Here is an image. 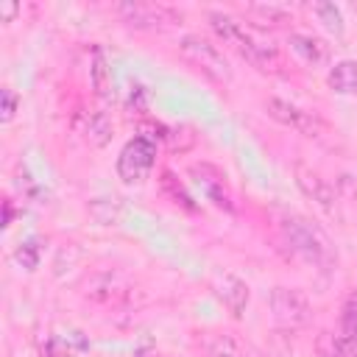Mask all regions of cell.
Segmentation results:
<instances>
[{"label": "cell", "instance_id": "18", "mask_svg": "<svg viewBox=\"0 0 357 357\" xmlns=\"http://www.w3.org/2000/svg\"><path fill=\"white\" fill-rule=\"evenodd\" d=\"M315 14H318V20H321L329 31L343 33V17H340V8H337L335 3H318V6H315Z\"/></svg>", "mask_w": 357, "mask_h": 357}, {"label": "cell", "instance_id": "15", "mask_svg": "<svg viewBox=\"0 0 357 357\" xmlns=\"http://www.w3.org/2000/svg\"><path fill=\"white\" fill-rule=\"evenodd\" d=\"M204 349H206L209 357H245L240 343L231 335H209L204 340Z\"/></svg>", "mask_w": 357, "mask_h": 357}, {"label": "cell", "instance_id": "19", "mask_svg": "<svg viewBox=\"0 0 357 357\" xmlns=\"http://www.w3.org/2000/svg\"><path fill=\"white\" fill-rule=\"evenodd\" d=\"M335 357H357V329H343L335 335Z\"/></svg>", "mask_w": 357, "mask_h": 357}, {"label": "cell", "instance_id": "7", "mask_svg": "<svg viewBox=\"0 0 357 357\" xmlns=\"http://www.w3.org/2000/svg\"><path fill=\"white\" fill-rule=\"evenodd\" d=\"M265 112H268L276 123L290 126V128L304 131V134H315V131L321 128V120H318L312 112H304L301 106H296V103H290V100H284V98H268V100H265Z\"/></svg>", "mask_w": 357, "mask_h": 357}, {"label": "cell", "instance_id": "9", "mask_svg": "<svg viewBox=\"0 0 357 357\" xmlns=\"http://www.w3.org/2000/svg\"><path fill=\"white\" fill-rule=\"evenodd\" d=\"M296 181H298V187H301V192L307 195V198H312L321 209H335V187L326 181V178H321L318 173H312L310 167H304V165H298L296 167Z\"/></svg>", "mask_w": 357, "mask_h": 357}, {"label": "cell", "instance_id": "21", "mask_svg": "<svg viewBox=\"0 0 357 357\" xmlns=\"http://www.w3.org/2000/svg\"><path fill=\"white\" fill-rule=\"evenodd\" d=\"M251 11H254V14H262V17L273 20V22H282V20L287 17V8H284V6H276V3H268V6H251Z\"/></svg>", "mask_w": 357, "mask_h": 357}, {"label": "cell", "instance_id": "11", "mask_svg": "<svg viewBox=\"0 0 357 357\" xmlns=\"http://www.w3.org/2000/svg\"><path fill=\"white\" fill-rule=\"evenodd\" d=\"M329 86L340 95H357V61L354 59H340L329 67L326 75Z\"/></svg>", "mask_w": 357, "mask_h": 357}, {"label": "cell", "instance_id": "8", "mask_svg": "<svg viewBox=\"0 0 357 357\" xmlns=\"http://www.w3.org/2000/svg\"><path fill=\"white\" fill-rule=\"evenodd\" d=\"M117 14L134 28H156L159 22L173 20V11H167L165 6H153V3H120Z\"/></svg>", "mask_w": 357, "mask_h": 357}, {"label": "cell", "instance_id": "17", "mask_svg": "<svg viewBox=\"0 0 357 357\" xmlns=\"http://www.w3.org/2000/svg\"><path fill=\"white\" fill-rule=\"evenodd\" d=\"M39 257H42V248L36 245V240H25V243H20L17 251H14V259H17L25 271H33V268L39 265Z\"/></svg>", "mask_w": 357, "mask_h": 357}, {"label": "cell", "instance_id": "22", "mask_svg": "<svg viewBox=\"0 0 357 357\" xmlns=\"http://www.w3.org/2000/svg\"><path fill=\"white\" fill-rule=\"evenodd\" d=\"M0 98H3V120H11V117H14V109H17V95L6 86V89L0 92Z\"/></svg>", "mask_w": 357, "mask_h": 357}, {"label": "cell", "instance_id": "3", "mask_svg": "<svg viewBox=\"0 0 357 357\" xmlns=\"http://www.w3.org/2000/svg\"><path fill=\"white\" fill-rule=\"evenodd\" d=\"M178 47L198 64L204 67L212 78H220V81H229L231 78V67H229V59L223 56V50L218 45H212L209 39L198 36V33H184L178 39Z\"/></svg>", "mask_w": 357, "mask_h": 357}, {"label": "cell", "instance_id": "14", "mask_svg": "<svg viewBox=\"0 0 357 357\" xmlns=\"http://www.w3.org/2000/svg\"><path fill=\"white\" fill-rule=\"evenodd\" d=\"M84 137L92 145H106L112 139V120L106 117V112H89L84 117Z\"/></svg>", "mask_w": 357, "mask_h": 357}, {"label": "cell", "instance_id": "1", "mask_svg": "<svg viewBox=\"0 0 357 357\" xmlns=\"http://www.w3.org/2000/svg\"><path fill=\"white\" fill-rule=\"evenodd\" d=\"M279 229H282V237L290 245V251L296 257H301L307 265H315V268H324V271L335 265L332 240L312 220H307L304 215H296V212L282 215Z\"/></svg>", "mask_w": 357, "mask_h": 357}, {"label": "cell", "instance_id": "20", "mask_svg": "<svg viewBox=\"0 0 357 357\" xmlns=\"http://www.w3.org/2000/svg\"><path fill=\"white\" fill-rule=\"evenodd\" d=\"M198 184L204 187V192H206V195H209V198H212L215 204H220V206L226 204V206H229V195H226V192H220V187H223V178H218V176H212V178H206V176L201 173V178H198Z\"/></svg>", "mask_w": 357, "mask_h": 357}, {"label": "cell", "instance_id": "10", "mask_svg": "<svg viewBox=\"0 0 357 357\" xmlns=\"http://www.w3.org/2000/svg\"><path fill=\"white\" fill-rule=\"evenodd\" d=\"M123 293H126V282H123V276L117 271H98L86 282V296L92 301H100V304L114 301Z\"/></svg>", "mask_w": 357, "mask_h": 357}, {"label": "cell", "instance_id": "5", "mask_svg": "<svg viewBox=\"0 0 357 357\" xmlns=\"http://www.w3.org/2000/svg\"><path fill=\"white\" fill-rule=\"evenodd\" d=\"M151 167H153V145H151L145 137L131 139V142L123 148L120 162H117L120 176H123L128 184H134V181H142Z\"/></svg>", "mask_w": 357, "mask_h": 357}, {"label": "cell", "instance_id": "12", "mask_svg": "<svg viewBox=\"0 0 357 357\" xmlns=\"http://www.w3.org/2000/svg\"><path fill=\"white\" fill-rule=\"evenodd\" d=\"M290 47L307 61V64H324L329 56V47L324 39L312 33H290Z\"/></svg>", "mask_w": 357, "mask_h": 357}, {"label": "cell", "instance_id": "16", "mask_svg": "<svg viewBox=\"0 0 357 357\" xmlns=\"http://www.w3.org/2000/svg\"><path fill=\"white\" fill-rule=\"evenodd\" d=\"M89 215L103 226H114L120 220V201L117 198H95L89 204Z\"/></svg>", "mask_w": 357, "mask_h": 357}, {"label": "cell", "instance_id": "13", "mask_svg": "<svg viewBox=\"0 0 357 357\" xmlns=\"http://www.w3.org/2000/svg\"><path fill=\"white\" fill-rule=\"evenodd\" d=\"M89 84H92L95 95H100V98H106L112 89V73H109V64H106V56L100 47H95L92 59H89Z\"/></svg>", "mask_w": 357, "mask_h": 357}, {"label": "cell", "instance_id": "6", "mask_svg": "<svg viewBox=\"0 0 357 357\" xmlns=\"http://www.w3.org/2000/svg\"><path fill=\"white\" fill-rule=\"evenodd\" d=\"M212 290H215L218 301H220L234 318H243V312H245V307H248V298H251V290H248V284H245L240 276H234V273H229V271H218V273L212 276Z\"/></svg>", "mask_w": 357, "mask_h": 357}, {"label": "cell", "instance_id": "2", "mask_svg": "<svg viewBox=\"0 0 357 357\" xmlns=\"http://www.w3.org/2000/svg\"><path fill=\"white\" fill-rule=\"evenodd\" d=\"M206 20H209L212 31H215L226 45H234L251 64H268V61L276 59V47H273L271 42L254 39V36L245 31V25L237 22L234 17H229V14H223V11H209Z\"/></svg>", "mask_w": 357, "mask_h": 357}, {"label": "cell", "instance_id": "23", "mask_svg": "<svg viewBox=\"0 0 357 357\" xmlns=\"http://www.w3.org/2000/svg\"><path fill=\"white\" fill-rule=\"evenodd\" d=\"M17 11H20V6H17V3H0V17H3L6 22H8Z\"/></svg>", "mask_w": 357, "mask_h": 357}, {"label": "cell", "instance_id": "4", "mask_svg": "<svg viewBox=\"0 0 357 357\" xmlns=\"http://www.w3.org/2000/svg\"><path fill=\"white\" fill-rule=\"evenodd\" d=\"M268 304H271L273 318L284 326H304L312 318V307L307 296L296 287H273L268 296Z\"/></svg>", "mask_w": 357, "mask_h": 357}]
</instances>
